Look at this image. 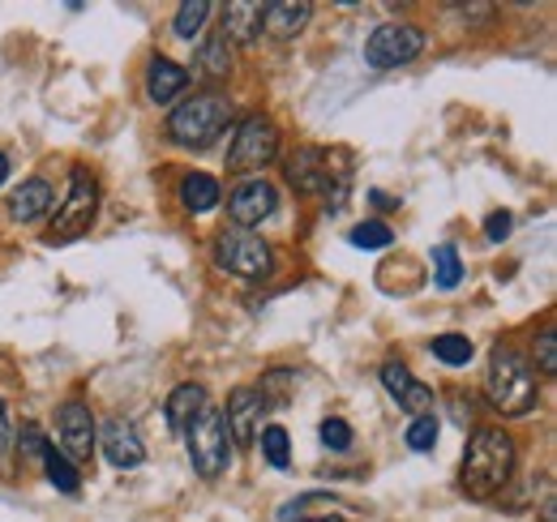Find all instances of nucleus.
Instances as JSON below:
<instances>
[{
    "label": "nucleus",
    "instance_id": "f8f14e48",
    "mask_svg": "<svg viewBox=\"0 0 557 522\" xmlns=\"http://www.w3.org/2000/svg\"><path fill=\"white\" fill-rule=\"evenodd\" d=\"M262 415H267V398L258 390H236L227 398V415H223V428L232 433L236 446H249L262 428Z\"/></svg>",
    "mask_w": 557,
    "mask_h": 522
},
{
    "label": "nucleus",
    "instance_id": "c9c22d12",
    "mask_svg": "<svg viewBox=\"0 0 557 522\" xmlns=\"http://www.w3.org/2000/svg\"><path fill=\"white\" fill-rule=\"evenodd\" d=\"M4 181H9V159L0 154V185H4Z\"/></svg>",
    "mask_w": 557,
    "mask_h": 522
},
{
    "label": "nucleus",
    "instance_id": "20e7f679",
    "mask_svg": "<svg viewBox=\"0 0 557 522\" xmlns=\"http://www.w3.org/2000/svg\"><path fill=\"white\" fill-rule=\"evenodd\" d=\"M95 210H99V185L90 172H73L70 176V194L61 201L57 219H52V232H48V245H70L77 240L90 223H95Z\"/></svg>",
    "mask_w": 557,
    "mask_h": 522
},
{
    "label": "nucleus",
    "instance_id": "9d476101",
    "mask_svg": "<svg viewBox=\"0 0 557 522\" xmlns=\"http://www.w3.org/2000/svg\"><path fill=\"white\" fill-rule=\"evenodd\" d=\"M275 206H278L275 185H267L262 176H258V181H240V185L227 194V210H232V219H236L240 227H253V223L271 219Z\"/></svg>",
    "mask_w": 557,
    "mask_h": 522
},
{
    "label": "nucleus",
    "instance_id": "aec40b11",
    "mask_svg": "<svg viewBox=\"0 0 557 522\" xmlns=\"http://www.w3.org/2000/svg\"><path fill=\"white\" fill-rule=\"evenodd\" d=\"M433 278L442 291H455L459 278H463V261H459V249L455 245H437L433 249Z\"/></svg>",
    "mask_w": 557,
    "mask_h": 522
},
{
    "label": "nucleus",
    "instance_id": "c85d7f7f",
    "mask_svg": "<svg viewBox=\"0 0 557 522\" xmlns=\"http://www.w3.org/2000/svg\"><path fill=\"white\" fill-rule=\"evenodd\" d=\"M322 446H331V450H348L351 446L348 420H326V424H322Z\"/></svg>",
    "mask_w": 557,
    "mask_h": 522
},
{
    "label": "nucleus",
    "instance_id": "f03ea898",
    "mask_svg": "<svg viewBox=\"0 0 557 522\" xmlns=\"http://www.w3.org/2000/svg\"><path fill=\"white\" fill-rule=\"evenodd\" d=\"M485 394L488 402H493V411H502V415H528L541 402V386H536L532 364L519 351H510V347L493 351L485 373Z\"/></svg>",
    "mask_w": 557,
    "mask_h": 522
},
{
    "label": "nucleus",
    "instance_id": "f704fd0d",
    "mask_svg": "<svg viewBox=\"0 0 557 522\" xmlns=\"http://www.w3.org/2000/svg\"><path fill=\"white\" fill-rule=\"evenodd\" d=\"M9 446V411H4V398H0V450Z\"/></svg>",
    "mask_w": 557,
    "mask_h": 522
},
{
    "label": "nucleus",
    "instance_id": "6ab92c4d",
    "mask_svg": "<svg viewBox=\"0 0 557 522\" xmlns=\"http://www.w3.org/2000/svg\"><path fill=\"white\" fill-rule=\"evenodd\" d=\"M181 201L194 210V214H202V210H214L219 206V181L214 176H185V185H181Z\"/></svg>",
    "mask_w": 557,
    "mask_h": 522
},
{
    "label": "nucleus",
    "instance_id": "7c9ffc66",
    "mask_svg": "<svg viewBox=\"0 0 557 522\" xmlns=\"http://www.w3.org/2000/svg\"><path fill=\"white\" fill-rule=\"evenodd\" d=\"M536 360H541L545 373H554L557 369V334L554 330H545V334L536 338Z\"/></svg>",
    "mask_w": 557,
    "mask_h": 522
},
{
    "label": "nucleus",
    "instance_id": "2f4dec72",
    "mask_svg": "<svg viewBox=\"0 0 557 522\" xmlns=\"http://www.w3.org/2000/svg\"><path fill=\"white\" fill-rule=\"evenodd\" d=\"M44 450H48V437H44L39 428H26V433H22L17 455H22V458H44Z\"/></svg>",
    "mask_w": 557,
    "mask_h": 522
},
{
    "label": "nucleus",
    "instance_id": "9b49d317",
    "mask_svg": "<svg viewBox=\"0 0 557 522\" xmlns=\"http://www.w3.org/2000/svg\"><path fill=\"white\" fill-rule=\"evenodd\" d=\"M61 446L70 450V458L77 462H86V458L95 455V433H99V424H95V415H90V407L86 402H77L70 398L65 407H61Z\"/></svg>",
    "mask_w": 557,
    "mask_h": 522
},
{
    "label": "nucleus",
    "instance_id": "4468645a",
    "mask_svg": "<svg viewBox=\"0 0 557 522\" xmlns=\"http://www.w3.org/2000/svg\"><path fill=\"white\" fill-rule=\"evenodd\" d=\"M262 9L267 4H253V0H232L223 4V39H236V44H253L262 35Z\"/></svg>",
    "mask_w": 557,
    "mask_h": 522
},
{
    "label": "nucleus",
    "instance_id": "b1692460",
    "mask_svg": "<svg viewBox=\"0 0 557 522\" xmlns=\"http://www.w3.org/2000/svg\"><path fill=\"white\" fill-rule=\"evenodd\" d=\"M44 467H48V480H52L61 493H70V497L77 493V484H82V480H77V471L70 467V458L57 455V450L48 446V450H44Z\"/></svg>",
    "mask_w": 557,
    "mask_h": 522
},
{
    "label": "nucleus",
    "instance_id": "1a4fd4ad",
    "mask_svg": "<svg viewBox=\"0 0 557 522\" xmlns=\"http://www.w3.org/2000/svg\"><path fill=\"white\" fill-rule=\"evenodd\" d=\"M287 181L305 194H339L348 185V163H339L335 154L326 150H300L292 163H287Z\"/></svg>",
    "mask_w": 557,
    "mask_h": 522
},
{
    "label": "nucleus",
    "instance_id": "ddd939ff",
    "mask_svg": "<svg viewBox=\"0 0 557 522\" xmlns=\"http://www.w3.org/2000/svg\"><path fill=\"white\" fill-rule=\"evenodd\" d=\"M99 446H103V458L112 462V467H121V471H129V467H141V458H146V446H141V437L125 424V420H108L99 433Z\"/></svg>",
    "mask_w": 557,
    "mask_h": 522
},
{
    "label": "nucleus",
    "instance_id": "0eeeda50",
    "mask_svg": "<svg viewBox=\"0 0 557 522\" xmlns=\"http://www.w3.org/2000/svg\"><path fill=\"white\" fill-rule=\"evenodd\" d=\"M278 154V133L267 116H249L236 137H232V150H227V167L232 172H262L267 163H275Z\"/></svg>",
    "mask_w": 557,
    "mask_h": 522
},
{
    "label": "nucleus",
    "instance_id": "2eb2a0df",
    "mask_svg": "<svg viewBox=\"0 0 557 522\" xmlns=\"http://www.w3.org/2000/svg\"><path fill=\"white\" fill-rule=\"evenodd\" d=\"M309 13H313V9H309L305 0H275V4L262 9V30L275 35V39H296V35L305 30Z\"/></svg>",
    "mask_w": 557,
    "mask_h": 522
},
{
    "label": "nucleus",
    "instance_id": "7ed1b4c3",
    "mask_svg": "<svg viewBox=\"0 0 557 522\" xmlns=\"http://www.w3.org/2000/svg\"><path fill=\"white\" fill-rule=\"evenodd\" d=\"M227 121H232V103H227L223 95H194V99H185V103L172 112L168 133H172L176 146L202 150V146H210L219 133L227 129Z\"/></svg>",
    "mask_w": 557,
    "mask_h": 522
},
{
    "label": "nucleus",
    "instance_id": "f257e3e1",
    "mask_svg": "<svg viewBox=\"0 0 557 522\" xmlns=\"http://www.w3.org/2000/svg\"><path fill=\"white\" fill-rule=\"evenodd\" d=\"M515 471V442L510 433L502 428H476L472 442H468V455H463V471H459V484L468 497L476 501H488L506 488Z\"/></svg>",
    "mask_w": 557,
    "mask_h": 522
},
{
    "label": "nucleus",
    "instance_id": "423d86ee",
    "mask_svg": "<svg viewBox=\"0 0 557 522\" xmlns=\"http://www.w3.org/2000/svg\"><path fill=\"white\" fill-rule=\"evenodd\" d=\"M189 462L207 480H214L219 471H227V462H232V437L223 428V415L210 411V407L189 424Z\"/></svg>",
    "mask_w": 557,
    "mask_h": 522
},
{
    "label": "nucleus",
    "instance_id": "473e14b6",
    "mask_svg": "<svg viewBox=\"0 0 557 522\" xmlns=\"http://www.w3.org/2000/svg\"><path fill=\"white\" fill-rule=\"evenodd\" d=\"M510 227H515V219H510L506 210H497V214H488V219H485L488 240H506V236H510Z\"/></svg>",
    "mask_w": 557,
    "mask_h": 522
},
{
    "label": "nucleus",
    "instance_id": "f3484780",
    "mask_svg": "<svg viewBox=\"0 0 557 522\" xmlns=\"http://www.w3.org/2000/svg\"><path fill=\"white\" fill-rule=\"evenodd\" d=\"M202 411H207V390L202 386H176L172 398H168V407H163V420H168L172 433H189V424Z\"/></svg>",
    "mask_w": 557,
    "mask_h": 522
},
{
    "label": "nucleus",
    "instance_id": "412c9836",
    "mask_svg": "<svg viewBox=\"0 0 557 522\" xmlns=\"http://www.w3.org/2000/svg\"><path fill=\"white\" fill-rule=\"evenodd\" d=\"M198 65H202V73H207V77H214V82L232 73V48H227V39H223V35H214V39H207V44H202Z\"/></svg>",
    "mask_w": 557,
    "mask_h": 522
},
{
    "label": "nucleus",
    "instance_id": "4be33fe9",
    "mask_svg": "<svg viewBox=\"0 0 557 522\" xmlns=\"http://www.w3.org/2000/svg\"><path fill=\"white\" fill-rule=\"evenodd\" d=\"M207 17H210V4L207 0H189V4H181L176 9V35L181 39H194V35H202V26H207Z\"/></svg>",
    "mask_w": 557,
    "mask_h": 522
},
{
    "label": "nucleus",
    "instance_id": "cd10ccee",
    "mask_svg": "<svg viewBox=\"0 0 557 522\" xmlns=\"http://www.w3.org/2000/svg\"><path fill=\"white\" fill-rule=\"evenodd\" d=\"M408 446H412L417 455H424V450L437 446V420H433V415H420V420L408 424Z\"/></svg>",
    "mask_w": 557,
    "mask_h": 522
},
{
    "label": "nucleus",
    "instance_id": "6e6552de",
    "mask_svg": "<svg viewBox=\"0 0 557 522\" xmlns=\"http://www.w3.org/2000/svg\"><path fill=\"white\" fill-rule=\"evenodd\" d=\"M420 52H424V35L408 22H386L364 44V61L373 69H399L408 61H417Z\"/></svg>",
    "mask_w": 557,
    "mask_h": 522
},
{
    "label": "nucleus",
    "instance_id": "5701e85b",
    "mask_svg": "<svg viewBox=\"0 0 557 522\" xmlns=\"http://www.w3.org/2000/svg\"><path fill=\"white\" fill-rule=\"evenodd\" d=\"M433 356H437L442 364H450V369H463V364L472 360V343H468L463 334H442V338L433 343Z\"/></svg>",
    "mask_w": 557,
    "mask_h": 522
},
{
    "label": "nucleus",
    "instance_id": "c756f323",
    "mask_svg": "<svg viewBox=\"0 0 557 522\" xmlns=\"http://www.w3.org/2000/svg\"><path fill=\"white\" fill-rule=\"evenodd\" d=\"M412 382H417V377H412L404 364H382V386L395 394V398H404V390H408Z\"/></svg>",
    "mask_w": 557,
    "mask_h": 522
},
{
    "label": "nucleus",
    "instance_id": "a878e982",
    "mask_svg": "<svg viewBox=\"0 0 557 522\" xmlns=\"http://www.w3.org/2000/svg\"><path fill=\"white\" fill-rule=\"evenodd\" d=\"M395 240V232L386 227V223H360L356 232H351V245L356 249H386Z\"/></svg>",
    "mask_w": 557,
    "mask_h": 522
},
{
    "label": "nucleus",
    "instance_id": "bb28decb",
    "mask_svg": "<svg viewBox=\"0 0 557 522\" xmlns=\"http://www.w3.org/2000/svg\"><path fill=\"white\" fill-rule=\"evenodd\" d=\"M399 407H404L412 420H420V415H433V390H429L424 382H412V386L404 390V398H399Z\"/></svg>",
    "mask_w": 557,
    "mask_h": 522
},
{
    "label": "nucleus",
    "instance_id": "39448f33",
    "mask_svg": "<svg viewBox=\"0 0 557 522\" xmlns=\"http://www.w3.org/2000/svg\"><path fill=\"white\" fill-rule=\"evenodd\" d=\"M214 261L227 270V274H240V278H267L271 265H275V253L262 236L245 232V227H232L214 240Z\"/></svg>",
    "mask_w": 557,
    "mask_h": 522
},
{
    "label": "nucleus",
    "instance_id": "dca6fc26",
    "mask_svg": "<svg viewBox=\"0 0 557 522\" xmlns=\"http://www.w3.org/2000/svg\"><path fill=\"white\" fill-rule=\"evenodd\" d=\"M185 86H189V73L176 65V61H168V57H154L150 61V69H146V95L154 103H172Z\"/></svg>",
    "mask_w": 557,
    "mask_h": 522
},
{
    "label": "nucleus",
    "instance_id": "a211bd4d",
    "mask_svg": "<svg viewBox=\"0 0 557 522\" xmlns=\"http://www.w3.org/2000/svg\"><path fill=\"white\" fill-rule=\"evenodd\" d=\"M48 206H52L48 181H26V185L13 194V201H9V214H13L17 223H35V219L48 214Z\"/></svg>",
    "mask_w": 557,
    "mask_h": 522
},
{
    "label": "nucleus",
    "instance_id": "393cba45",
    "mask_svg": "<svg viewBox=\"0 0 557 522\" xmlns=\"http://www.w3.org/2000/svg\"><path fill=\"white\" fill-rule=\"evenodd\" d=\"M262 458L275 467V471H287V458H292V446H287V428H262Z\"/></svg>",
    "mask_w": 557,
    "mask_h": 522
},
{
    "label": "nucleus",
    "instance_id": "72a5a7b5",
    "mask_svg": "<svg viewBox=\"0 0 557 522\" xmlns=\"http://www.w3.org/2000/svg\"><path fill=\"white\" fill-rule=\"evenodd\" d=\"M369 201H373L377 210H395V206H399L395 197H391V194H382V189H373V194H369Z\"/></svg>",
    "mask_w": 557,
    "mask_h": 522
}]
</instances>
